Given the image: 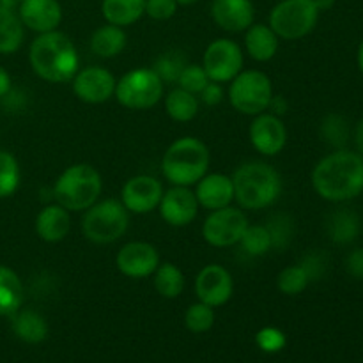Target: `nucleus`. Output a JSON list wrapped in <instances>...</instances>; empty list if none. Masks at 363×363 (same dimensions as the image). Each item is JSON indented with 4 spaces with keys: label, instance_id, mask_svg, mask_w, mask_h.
<instances>
[{
    "label": "nucleus",
    "instance_id": "9d476101",
    "mask_svg": "<svg viewBox=\"0 0 363 363\" xmlns=\"http://www.w3.org/2000/svg\"><path fill=\"white\" fill-rule=\"evenodd\" d=\"M247 227L248 220L245 213L241 209L227 206V208L211 211V215L206 218L204 225H202V236H204L206 243H209L211 247H234L240 243Z\"/></svg>",
    "mask_w": 363,
    "mask_h": 363
},
{
    "label": "nucleus",
    "instance_id": "4be33fe9",
    "mask_svg": "<svg viewBox=\"0 0 363 363\" xmlns=\"http://www.w3.org/2000/svg\"><path fill=\"white\" fill-rule=\"evenodd\" d=\"M279 35L272 30L269 25L252 23L245 34V48L247 53L257 62H268L279 52Z\"/></svg>",
    "mask_w": 363,
    "mask_h": 363
},
{
    "label": "nucleus",
    "instance_id": "e433bc0d",
    "mask_svg": "<svg viewBox=\"0 0 363 363\" xmlns=\"http://www.w3.org/2000/svg\"><path fill=\"white\" fill-rule=\"evenodd\" d=\"M321 135L328 144L335 145V147H340L347 142V135H350V130H347V123L340 116H326L325 121L321 124Z\"/></svg>",
    "mask_w": 363,
    "mask_h": 363
},
{
    "label": "nucleus",
    "instance_id": "3c124183",
    "mask_svg": "<svg viewBox=\"0 0 363 363\" xmlns=\"http://www.w3.org/2000/svg\"><path fill=\"white\" fill-rule=\"evenodd\" d=\"M177 6H191V4L199 2V0H176Z\"/></svg>",
    "mask_w": 363,
    "mask_h": 363
},
{
    "label": "nucleus",
    "instance_id": "a878e982",
    "mask_svg": "<svg viewBox=\"0 0 363 363\" xmlns=\"http://www.w3.org/2000/svg\"><path fill=\"white\" fill-rule=\"evenodd\" d=\"M23 27L18 11L0 4V53L9 55L20 50L25 35Z\"/></svg>",
    "mask_w": 363,
    "mask_h": 363
},
{
    "label": "nucleus",
    "instance_id": "9b49d317",
    "mask_svg": "<svg viewBox=\"0 0 363 363\" xmlns=\"http://www.w3.org/2000/svg\"><path fill=\"white\" fill-rule=\"evenodd\" d=\"M202 67L211 82H230L243 69V52L233 39H216L206 48Z\"/></svg>",
    "mask_w": 363,
    "mask_h": 363
},
{
    "label": "nucleus",
    "instance_id": "ddd939ff",
    "mask_svg": "<svg viewBox=\"0 0 363 363\" xmlns=\"http://www.w3.org/2000/svg\"><path fill=\"white\" fill-rule=\"evenodd\" d=\"M233 277L220 264H209L202 268L195 280V294L199 301L213 308L225 305L233 296Z\"/></svg>",
    "mask_w": 363,
    "mask_h": 363
},
{
    "label": "nucleus",
    "instance_id": "f704fd0d",
    "mask_svg": "<svg viewBox=\"0 0 363 363\" xmlns=\"http://www.w3.org/2000/svg\"><path fill=\"white\" fill-rule=\"evenodd\" d=\"M184 325L194 333L209 332L213 328V325H215V312H213V307L202 303V301L190 305L186 314H184Z\"/></svg>",
    "mask_w": 363,
    "mask_h": 363
},
{
    "label": "nucleus",
    "instance_id": "0eeeda50",
    "mask_svg": "<svg viewBox=\"0 0 363 363\" xmlns=\"http://www.w3.org/2000/svg\"><path fill=\"white\" fill-rule=\"evenodd\" d=\"M272 98V80L262 71H241L236 78L230 80L229 101L240 113L259 116L268 110Z\"/></svg>",
    "mask_w": 363,
    "mask_h": 363
},
{
    "label": "nucleus",
    "instance_id": "de8ad7c7",
    "mask_svg": "<svg viewBox=\"0 0 363 363\" xmlns=\"http://www.w3.org/2000/svg\"><path fill=\"white\" fill-rule=\"evenodd\" d=\"M314 2V6L318 7L319 11H328L332 9L333 4H335V0H312Z\"/></svg>",
    "mask_w": 363,
    "mask_h": 363
},
{
    "label": "nucleus",
    "instance_id": "39448f33",
    "mask_svg": "<svg viewBox=\"0 0 363 363\" xmlns=\"http://www.w3.org/2000/svg\"><path fill=\"white\" fill-rule=\"evenodd\" d=\"M103 181L98 170L89 163L71 165L57 177L53 197L67 211H85L101 195Z\"/></svg>",
    "mask_w": 363,
    "mask_h": 363
},
{
    "label": "nucleus",
    "instance_id": "f03ea898",
    "mask_svg": "<svg viewBox=\"0 0 363 363\" xmlns=\"http://www.w3.org/2000/svg\"><path fill=\"white\" fill-rule=\"evenodd\" d=\"M28 60L34 73L52 84L73 80L80 67L73 41L59 30L39 34L28 50Z\"/></svg>",
    "mask_w": 363,
    "mask_h": 363
},
{
    "label": "nucleus",
    "instance_id": "c85d7f7f",
    "mask_svg": "<svg viewBox=\"0 0 363 363\" xmlns=\"http://www.w3.org/2000/svg\"><path fill=\"white\" fill-rule=\"evenodd\" d=\"M165 110L177 123H188L199 112L197 96L183 91V89H174L165 99Z\"/></svg>",
    "mask_w": 363,
    "mask_h": 363
},
{
    "label": "nucleus",
    "instance_id": "58836bf2",
    "mask_svg": "<svg viewBox=\"0 0 363 363\" xmlns=\"http://www.w3.org/2000/svg\"><path fill=\"white\" fill-rule=\"evenodd\" d=\"M255 342H257L259 350L264 351V353H279L286 347L287 339L282 330L275 328V326H266L257 332Z\"/></svg>",
    "mask_w": 363,
    "mask_h": 363
},
{
    "label": "nucleus",
    "instance_id": "2eb2a0df",
    "mask_svg": "<svg viewBox=\"0 0 363 363\" xmlns=\"http://www.w3.org/2000/svg\"><path fill=\"white\" fill-rule=\"evenodd\" d=\"M116 264L124 277L145 279L151 277L160 266V255L151 243L131 241L121 248L116 257Z\"/></svg>",
    "mask_w": 363,
    "mask_h": 363
},
{
    "label": "nucleus",
    "instance_id": "5701e85b",
    "mask_svg": "<svg viewBox=\"0 0 363 363\" xmlns=\"http://www.w3.org/2000/svg\"><path fill=\"white\" fill-rule=\"evenodd\" d=\"M101 13L106 23L128 27L145 14V0H103Z\"/></svg>",
    "mask_w": 363,
    "mask_h": 363
},
{
    "label": "nucleus",
    "instance_id": "c03bdc74",
    "mask_svg": "<svg viewBox=\"0 0 363 363\" xmlns=\"http://www.w3.org/2000/svg\"><path fill=\"white\" fill-rule=\"evenodd\" d=\"M268 108L272 110L275 116H284V113H286V110H287L286 99H284L282 96H273L272 101H269Z\"/></svg>",
    "mask_w": 363,
    "mask_h": 363
},
{
    "label": "nucleus",
    "instance_id": "49530a36",
    "mask_svg": "<svg viewBox=\"0 0 363 363\" xmlns=\"http://www.w3.org/2000/svg\"><path fill=\"white\" fill-rule=\"evenodd\" d=\"M354 142H357V147L360 151V155L363 156V119L358 123L357 126V133H354Z\"/></svg>",
    "mask_w": 363,
    "mask_h": 363
},
{
    "label": "nucleus",
    "instance_id": "a211bd4d",
    "mask_svg": "<svg viewBox=\"0 0 363 363\" xmlns=\"http://www.w3.org/2000/svg\"><path fill=\"white\" fill-rule=\"evenodd\" d=\"M16 11L21 23L38 34L57 30L62 21L59 0H23Z\"/></svg>",
    "mask_w": 363,
    "mask_h": 363
},
{
    "label": "nucleus",
    "instance_id": "c9c22d12",
    "mask_svg": "<svg viewBox=\"0 0 363 363\" xmlns=\"http://www.w3.org/2000/svg\"><path fill=\"white\" fill-rule=\"evenodd\" d=\"M269 238H272V250H284L293 240V220L287 215H275L266 223Z\"/></svg>",
    "mask_w": 363,
    "mask_h": 363
},
{
    "label": "nucleus",
    "instance_id": "bb28decb",
    "mask_svg": "<svg viewBox=\"0 0 363 363\" xmlns=\"http://www.w3.org/2000/svg\"><path fill=\"white\" fill-rule=\"evenodd\" d=\"M23 303V284L16 272L0 264V315H13Z\"/></svg>",
    "mask_w": 363,
    "mask_h": 363
},
{
    "label": "nucleus",
    "instance_id": "1a4fd4ad",
    "mask_svg": "<svg viewBox=\"0 0 363 363\" xmlns=\"http://www.w3.org/2000/svg\"><path fill=\"white\" fill-rule=\"evenodd\" d=\"M163 82L149 67L128 71L117 80L113 96L123 106L130 110H147L155 106L163 96Z\"/></svg>",
    "mask_w": 363,
    "mask_h": 363
},
{
    "label": "nucleus",
    "instance_id": "473e14b6",
    "mask_svg": "<svg viewBox=\"0 0 363 363\" xmlns=\"http://www.w3.org/2000/svg\"><path fill=\"white\" fill-rule=\"evenodd\" d=\"M186 64V59L179 52H169L156 59L152 71L158 74L163 84H177Z\"/></svg>",
    "mask_w": 363,
    "mask_h": 363
},
{
    "label": "nucleus",
    "instance_id": "09e8293b",
    "mask_svg": "<svg viewBox=\"0 0 363 363\" xmlns=\"http://www.w3.org/2000/svg\"><path fill=\"white\" fill-rule=\"evenodd\" d=\"M21 2H23V0H0V4L6 7H9V9H18Z\"/></svg>",
    "mask_w": 363,
    "mask_h": 363
},
{
    "label": "nucleus",
    "instance_id": "2f4dec72",
    "mask_svg": "<svg viewBox=\"0 0 363 363\" xmlns=\"http://www.w3.org/2000/svg\"><path fill=\"white\" fill-rule=\"evenodd\" d=\"M241 248L252 257H261L266 252L272 250V238H269L266 225H248L240 240Z\"/></svg>",
    "mask_w": 363,
    "mask_h": 363
},
{
    "label": "nucleus",
    "instance_id": "dca6fc26",
    "mask_svg": "<svg viewBox=\"0 0 363 363\" xmlns=\"http://www.w3.org/2000/svg\"><path fill=\"white\" fill-rule=\"evenodd\" d=\"M158 208L160 215L169 225L186 227L197 216L199 202L188 186H172L170 190L163 191Z\"/></svg>",
    "mask_w": 363,
    "mask_h": 363
},
{
    "label": "nucleus",
    "instance_id": "6e6552de",
    "mask_svg": "<svg viewBox=\"0 0 363 363\" xmlns=\"http://www.w3.org/2000/svg\"><path fill=\"white\" fill-rule=\"evenodd\" d=\"M319 13L312 0H282L269 13V27L282 39H301L314 30Z\"/></svg>",
    "mask_w": 363,
    "mask_h": 363
},
{
    "label": "nucleus",
    "instance_id": "8fccbe9b",
    "mask_svg": "<svg viewBox=\"0 0 363 363\" xmlns=\"http://www.w3.org/2000/svg\"><path fill=\"white\" fill-rule=\"evenodd\" d=\"M358 66H360V69L363 73V39L360 43V48H358Z\"/></svg>",
    "mask_w": 363,
    "mask_h": 363
},
{
    "label": "nucleus",
    "instance_id": "ea45409f",
    "mask_svg": "<svg viewBox=\"0 0 363 363\" xmlns=\"http://www.w3.org/2000/svg\"><path fill=\"white\" fill-rule=\"evenodd\" d=\"M176 0H145V14L152 20L165 21L176 14Z\"/></svg>",
    "mask_w": 363,
    "mask_h": 363
},
{
    "label": "nucleus",
    "instance_id": "b1692460",
    "mask_svg": "<svg viewBox=\"0 0 363 363\" xmlns=\"http://www.w3.org/2000/svg\"><path fill=\"white\" fill-rule=\"evenodd\" d=\"M13 332L23 342L39 344L48 337V323L39 312L18 311L13 314Z\"/></svg>",
    "mask_w": 363,
    "mask_h": 363
},
{
    "label": "nucleus",
    "instance_id": "aec40b11",
    "mask_svg": "<svg viewBox=\"0 0 363 363\" xmlns=\"http://www.w3.org/2000/svg\"><path fill=\"white\" fill-rule=\"evenodd\" d=\"M194 194L199 206L209 211L227 208L234 201L233 177L223 176V174H206L197 183Z\"/></svg>",
    "mask_w": 363,
    "mask_h": 363
},
{
    "label": "nucleus",
    "instance_id": "393cba45",
    "mask_svg": "<svg viewBox=\"0 0 363 363\" xmlns=\"http://www.w3.org/2000/svg\"><path fill=\"white\" fill-rule=\"evenodd\" d=\"M124 46H126V32L123 30V27H117V25H103L91 35L92 53L103 57V59L117 57L123 52Z\"/></svg>",
    "mask_w": 363,
    "mask_h": 363
},
{
    "label": "nucleus",
    "instance_id": "f3484780",
    "mask_svg": "<svg viewBox=\"0 0 363 363\" xmlns=\"http://www.w3.org/2000/svg\"><path fill=\"white\" fill-rule=\"evenodd\" d=\"M250 142L261 155L275 156L286 147L287 130L275 113H259L250 126Z\"/></svg>",
    "mask_w": 363,
    "mask_h": 363
},
{
    "label": "nucleus",
    "instance_id": "6ab92c4d",
    "mask_svg": "<svg viewBox=\"0 0 363 363\" xmlns=\"http://www.w3.org/2000/svg\"><path fill=\"white\" fill-rule=\"evenodd\" d=\"M211 16L227 32H243L254 23L255 9L252 0H213Z\"/></svg>",
    "mask_w": 363,
    "mask_h": 363
},
{
    "label": "nucleus",
    "instance_id": "4c0bfd02",
    "mask_svg": "<svg viewBox=\"0 0 363 363\" xmlns=\"http://www.w3.org/2000/svg\"><path fill=\"white\" fill-rule=\"evenodd\" d=\"M209 82L211 80H209L208 74H206L204 67L197 66V64H186V67H184L183 73H181L179 80H177V84H179V89L197 96L201 94L202 89H204Z\"/></svg>",
    "mask_w": 363,
    "mask_h": 363
},
{
    "label": "nucleus",
    "instance_id": "4468645a",
    "mask_svg": "<svg viewBox=\"0 0 363 363\" xmlns=\"http://www.w3.org/2000/svg\"><path fill=\"white\" fill-rule=\"evenodd\" d=\"M163 186L156 177L135 176L126 181L121 191V202L130 213L147 215L158 208L162 201Z\"/></svg>",
    "mask_w": 363,
    "mask_h": 363
},
{
    "label": "nucleus",
    "instance_id": "cd10ccee",
    "mask_svg": "<svg viewBox=\"0 0 363 363\" xmlns=\"http://www.w3.org/2000/svg\"><path fill=\"white\" fill-rule=\"evenodd\" d=\"M155 275V287L158 294H162L167 300H174L179 296L184 289V275L176 264L172 262H165L156 268Z\"/></svg>",
    "mask_w": 363,
    "mask_h": 363
},
{
    "label": "nucleus",
    "instance_id": "f8f14e48",
    "mask_svg": "<svg viewBox=\"0 0 363 363\" xmlns=\"http://www.w3.org/2000/svg\"><path fill=\"white\" fill-rule=\"evenodd\" d=\"M73 92L78 99L91 105H99V103L108 101L116 92V77L108 69L99 66L85 67L78 69L73 80Z\"/></svg>",
    "mask_w": 363,
    "mask_h": 363
},
{
    "label": "nucleus",
    "instance_id": "a19ab883",
    "mask_svg": "<svg viewBox=\"0 0 363 363\" xmlns=\"http://www.w3.org/2000/svg\"><path fill=\"white\" fill-rule=\"evenodd\" d=\"M300 264L303 266L311 280H318L323 275V272H325V261H323V257L319 254L307 255Z\"/></svg>",
    "mask_w": 363,
    "mask_h": 363
},
{
    "label": "nucleus",
    "instance_id": "7ed1b4c3",
    "mask_svg": "<svg viewBox=\"0 0 363 363\" xmlns=\"http://www.w3.org/2000/svg\"><path fill=\"white\" fill-rule=\"evenodd\" d=\"M209 163L208 145L195 137H183L163 155L162 172L172 186H191L208 174Z\"/></svg>",
    "mask_w": 363,
    "mask_h": 363
},
{
    "label": "nucleus",
    "instance_id": "79ce46f5",
    "mask_svg": "<svg viewBox=\"0 0 363 363\" xmlns=\"http://www.w3.org/2000/svg\"><path fill=\"white\" fill-rule=\"evenodd\" d=\"M201 99H202V103L208 106H215V105H218V103H222V99H223L222 85L216 84V82H209V84L202 89Z\"/></svg>",
    "mask_w": 363,
    "mask_h": 363
},
{
    "label": "nucleus",
    "instance_id": "412c9836",
    "mask_svg": "<svg viewBox=\"0 0 363 363\" xmlns=\"http://www.w3.org/2000/svg\"><path fill=\"white\" fill-rule=\"evenodd\" d=\"M71 216L59 204H50L39 211L35 218V233L46 243H59L69 234Z\"/></svg>",
    "mask_w": 363,
    "mask_h": 363
},
{
    "label": "nucleus",
    "instance_id": "f257e3e1",
    "mask_svg": "<svg viewBox=\"0 0 363 363\" xmlns=\"http://www.w3.org/2000/svg\"><path fill=\"white\" fill-rule=\"evenodd\" d=\"M314 190L330 202H344L363 191V156L337 151L323 158L312 172Z\"/></svg>",
    "mask_w": 363,
    "mask_h": 363
},
{
    "label": "nucleus",
    "instance_id": "a18cd8bd",
    "mask_svg": "<svg viewBox=\"0 0 363 363\" xmlns=\"http://www.w3.org/2000/svg\"><path fill=\"white\" fill-rule=\"evenodd\" d=\"M11 89L13 87H11L9 73H7V71L0 66V98H4V96L9 94Z\"/></svg>",
    "mask_w": 363,
    "mask_h": 363
},
{
    "label": "nucleus",
    "instance_id": "c756f323",
    "mask_svg": "<svg viewBox=\"0 0 363 363\" xmlns=\"http://www.w3.org/2000/svg\"><path fill=\"white\" fill-rule=\"evenodd\" d=\"M358 230H360V222H358L357 215L350 211L335 213L328 222L330 238L335 243H350L357 238Z\"/></svg>",
    "mask_w": 363,
    "mask_h": 363
},
{
    "label": "nucleus",
    "instance_id": "20e7f679",
    "mask_svg": "<svg viewBox=\"0 0 363 363\" xmlns=\"http://www.w3.org/2000/svg\"><path fill=\"white\" fill-rule=\"evenodd\" d=\"M234 199L245 209H264L279 199L282 181L268 163L250 162L241 165L233 176Z\"/></svg>",
    "mask_w": 363,
    "mask_h": 363
},
{
    "label": "nucleus",
    "instance_id": "7c9ffc66",
    "mask_svg": "<svg viewBox=\"0 0 363 363\" xmlns=\"http://www.w3.org/2000/svg\"><path fill=\"white\" fill-rule=\"evenodd\" d=\"M20 165L11 152L0 151V199H7L20 186Z\"/></svg>",
    "mask_w": 363,
    "mask_h": 363
},
{
    "label": "nucleus",
    "instance_id": "423d86ee",
    "mask_svg": "<svg viewBox=\"0 0 363 363\" xmlns=\"http://www.w3.org/2000/svg\"><path fill=\"white\" fill-rule=\"evenodd\" d=\"M124 204L116 199L96 202L91 208L85 209L82 220L84 236L91 243L108 245L124 236L130 225V215Z\"/></svg>",
    "mask_w": 363,
    "mask_h": 363
},
{
    "label": "nucleus",
    "instance_id": "72a5a7b5",
    "mask_svg": "<svg viewBox=\"0 0 363 363\" xmlns=\"http://www.w3.org/2000/svg\"><path fill=\"white\" fill-rule=\"evenodd\" d=\"M308 282H311V279H308L303 266H287V268H284L280 272L279 279H277V287L284 294H287V296H294V294L303 293L307 289Z\"/></svg>",
    "mask_w": 363,
    "mask_h": 363
},
{
    "label": "nucleus",
    "instance_id": "37998d69",
    "mask_svg": "<svg viewBox=\"0 0 363 363\" xmlns=\"http://www.w3.org/2000/svg\"><path fill=\"white\" fill-rule=\"evenodd\" d=\"M347 272L354 277V279L363 280V248H358L353 254L347 257Z\"/></svg>",
    "mask_w": 363,
    "mask_h": 363
}]
</instances>
